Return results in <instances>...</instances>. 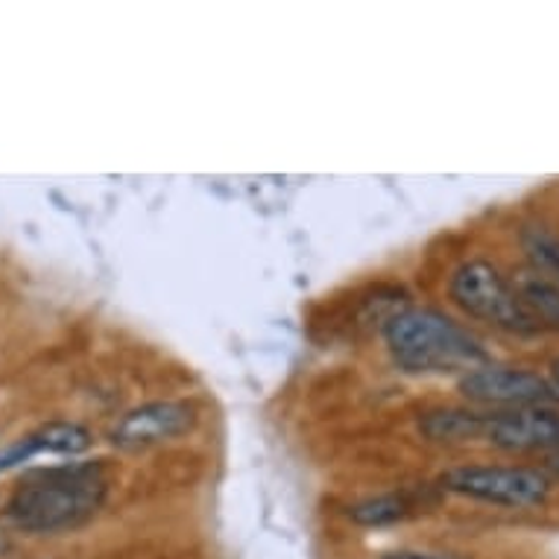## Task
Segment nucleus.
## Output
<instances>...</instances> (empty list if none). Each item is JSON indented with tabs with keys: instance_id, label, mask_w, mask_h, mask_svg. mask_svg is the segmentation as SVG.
I'll use <instances>...</instances> for the list:
<instances>
[{
	"instance_id": "obj_1",
	"label": "nucleus",
	"mask_w": 559,
	"mask_h": 559,
	"mask_svg": "<svg viewBox=\"0 0 559 559\" xmlns=\"http://www.w3.org/2000/svg\"><path fill=\"white\" fill-rule=\"evenodd\" d=\"M109 496V477L100 463H68L38 468L21 477L7 501V515L19 531H76L100 513Z\"/></svg>"
},
{
	"instance_id": "obj_2",
	"label": "nucleus",
	"mask_w": 559,
	"mask_h": 559,
	"mask_svg": "<svg viewBox=\"0 0 559 559\" xmlns=\"http://www.w3.org/2000/svg\"><path fill=\"white\" fill-rule=\"evenodd\" d=\"M386 352L413 376L472 372L489 364L484 343L437 308H404L384 322Z\"/></svg>"
},
{
	"instance_id": "obj_3",
	"label": "nucleus",
	"mask_w": 559,
	"mask_h": 559,
	"mask_svg": "<svg viewBox=\"0 0 559 559\" xmlns=\"http://www.w3.org/2000/svg\"><path fill=\"white\" fill-rule=\"evenodd\" d=\"M449 296L451 302L463 313H468L472 320L489 322V325L513 331V334L539 331V325L533 322L515 294L513 282H507V275H501V270L489 261L475 258V261L460 264L449 278Z\"/></svg>"
},
{
	"instance_id": "obj_4",
	"label": "nucleus",
	"mask_w": 559,
	"mask_h": 559,
	"mask_svg": "<svg viewBox=\"0 0 559 559\" xmlns=\"http://www.w3.org/2000/svg\"><path fill=\"white\" fill-rule=\"evenodd\" d=\"M442 489L484 504L531 510L545 504L548 477L522 466H457L442 475Z\"/></svg>"
},
{
	"instance_id": "obj_5",
	"label": "nucleus",
	"mask_w": 559,
	"mask_h": 559,
	"mask_svg": "<svg viewBox=\"0 0 559 559\" xmlns=\"http://www.w3.org/2000/svg\"><path fill=\"white\" fill-rule=\"evenodd\" d=\"M193 425H197L193 404L167 399V402H150L135 407V411L123 413L109 437L118 449L141 451L162 445V442L179 440V437L193 431Z\"/></svg>"
},
{
	"instance_id": "obj_6",
	"label": "nucleus",
	"mask_w": 559,
	"mask_h": 559,
	"mask_svg": "<svg viewBox=\"0 0 559 559\" xmlns=\"http://www.w3.org/2000/svg\"><path fill=\"white\" fill-rule=\"evenodd\" d=\"M460 393L468 402L477 404H498V407H539V404L557 399L550 390L548 378L527 372V369H507V367H477L460 378Z\"/></svg>"
},
{
	"instance_id": "obj_7",
	"label": "nucleus",
	"mask_w": 559,
	"mask_h": 559,
	"mask_svg": "<svg viewBox=\"0 0 559 559\" xmlns=\"http://www.w3.org/2000/svg\"><path fill=\"white\" fill-rule=\"evenodd\" d=\"M484 440L504 451H559V413L542 404L489 413Z\"/></svg>"
},
{
	"instance_id": "obj_8",
	"label": "nucleus",
	"mask_w": 559,
	"mask_h": 559,
	"mask_svg": "<svg viewBox=\"0 0 559 559\" xmlns=\"http://www.w3.org/2000/svg\"><path fill=\"white\" fill-rule=\"evenodd\" d=\"M486 425H489V413L466 411V407H437V411L423 413L419 419V431L431 442H468L486 437Z\"/></svg>"
},
{
	"instance_id": "obj_9",
	"label": "nucleus",
	"mask_w": 559,
	"mask_h": 559,
	"mask_svg": "<svg viewBox=\"0 0 559 559\" xmlns=\"http://www.w3.org/2000/svg\"><path fill=\"white\" fill-rule=\"evenodd\" d=\"M515 294L533 317V322L539 329H554L559 331V285L550 282L548 275L542 273H522L515 275Z\"/></svg>"
},
{
	"instance_id": "obj_10",
	"label": "nucleus",
	"mask_w": 559,
	"mask_h": 559,
	"mask_svg": "<svg viewBox=\"0 0 559 559\" xmlns=\"http://www.w3.org/2000/svg\"><path fill=\"white\" fill-rule=\"evenodd\" d=\"M413 513V501L407 492H384V496L364 498L348 507V519L360 527H386L404 522Z\"/></svg>"
},
{
	"instance_id": "obj_11",
	"label": "nucleus",
	"mask_w": 559,
	"mask_h": 559,
	"mask_svg": "<svg viewBox=\"0 0 559 559\" xmlns=\"http://www.w3.org/2000/svg\"><path fill=\"white\" fill-rule=\"evenodd\" d=\"M92 433L76 423H47L29 437V445H33V449L53 451V454H68V457L88 451L92 449Z\"/></svg>"
},
{
	"instance_id": "obj_12",
	"label": "nucleus",
	"mask_w": 559,
	"mask_h": 559,
	"mask_svg": "<svg viewBox=\"0 0 559 559\" xmlns=\"http://www.w3.org/2000/svg\"><path fill=\"white\" fill-rule=\"evenodd\" d=\"M524 249L536 264V273L548 275L550 282L559 285V238L545 229L524 231Z\"/></svg>"
},
{
	"instance_id": "obj_13",
	"label": "nucleus",
	"mask_w": 559,
	"mask_h": 559,
	"mask_svg": "<svg viewBox=\"0 0 559 559\" xmlns=\"http://www.w3.org/2000/svg\"><path fill=\"white\" fill-rule=\"evenodd\" d=\"M381 559H460V557H451V554H425V550H393V554H384Z\"/></svg>"
},
{
	"instance_id": "obj_14",
	"label": "nucleus",
	"mask_w": 559,
	"mask_h": 559,
	"mask_svg": "<svg viewBox=\"0 0 559 559\" xmlns=\"http://www.w3.org/2000/svg\"><path fill=\"white\" fill-rule=\"evenodd\" d=\"M548 384H550V390H554V395L559 399V358L548 367Z\"/></svg>"
},
{
	"instance_id": "obj_15",
	"label": "nucleus",
	"mask_w": 559,
	"mask_h": 559,
	"mask_svg": "<svg viewBox=\"0 0 559 559\" xmlns=\"http://www.w3.org/2000/svg\"><path fill=\"white\" fill-rule=\"evenodd\" d=\"M7 548H10V536L0 531V554H3V550H7Z\"/></svg>"
},
{
	"instance_id": "obj_16",
	"label": "nucleus",
	"mask_w": 559,
	"mask_h": 559,
	"mask_svg": "<svg viewBox=\"0 0 559 559\" xmlns=\"http://www.w3.org/2000/svg\"><path fill=\"white\" fill-rule=\"evenodd\" d=\"M554 468H557V472H559V457H557V463H554Z\"/></svg>"
}]
</instances>
